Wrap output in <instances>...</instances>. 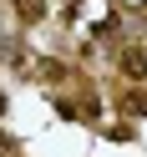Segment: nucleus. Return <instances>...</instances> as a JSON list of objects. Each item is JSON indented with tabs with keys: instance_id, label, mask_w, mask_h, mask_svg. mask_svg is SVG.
Masks as SVG:
<instances>
[{
	"instance_id": "obj_1",
	"label": "nucleus",
	"mask_w": 147,
	"mask_h": 157,
	"mask_svg": "<svg viewBox=\"0 0 147 157\" xmlns=\"http://www.w3.org/2000/svg\"><path fill=\"white\" fill-rule=\"evenodd\" d=\"M10 15H15L21 31H31V25H41L46 15H51V5H46V0H10Z\"/></svg>"
},
{
	"instance_id": "obj_2",
	"label": "nucleus",
	"mask_w": 147,
	"mask_h": 157,
	"mask_svg": "<svg viewBox=\"0 0 147 157\" xmlns=\"http://www.w3.org/2000/svg\"><path fill=\"white\" fill-rule=\"evenodd\" d=\"M36 76L41 81H76V66L56 61V56H36Z\"/></svg>"
},
{
	"instance_id": "obj_3",
	"label": "nucleus",
	"mask_w": 147,
	"mask_h": 157,
	"mask_svg": "<svg viewBox=\"0 0 147 157\" xmlns=\"http://www.w3.org/2000/svg\"><path fill=\"white\" fill-rule=\"evenodd\" d=\"M122 112L127 117H147V86H127L122 91Z\"/></svg>"
},
{
	"instance_id": "obj_4",
	"label": "nucleus",
	"mask_w": 147,
	"mask_h": 157,
	"mask_svg": "<svg viewBox=\"0 0 147 157\" xmlns=\"http://www.w3.org/2000/svg\"><path fill=\"white\" fill-rule=\"evenodd\" d=\"M0 112H5V91H0Z\"/></svg>"
}]
</instances>
